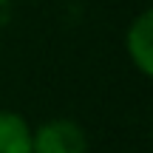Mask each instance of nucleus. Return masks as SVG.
I'll return each instance as SVG.
<instances>
[{"instance_id":"nucleus-2","label":"nucleus","mask_w":153,"mask_h":153,"mask_svg":"<svg viewBox=\"0 0 153 153\" xmlns=\"http://www.w3.org/2000/svg\"><path fill=\"white\" fill-rule=\"evenodd\" d=\"M125 48L131 54V62L145 76L153 74V11L145 9L136 20L131 23L125 34Z\"/></svg>"},{"instance_id":"nucleus-1","label":"nucleus","mask_w":153,"mask_h":153,"mask_svg":"<svg viewBox=\"0 0 153 153\" xmlns=\"http://www.w3.org/2000/svg\"><path fill=\"white\" fill-rule=\"evenodd\" d=\"M31 153H88V136L74 119H48L31 131Z\"/></svg>"},{"instance_id":"nucleus-3","label":"nucleus","mask_w":153,"mask_h":153,"mask_svg":"<svg viewBox=\"0 0 153 153\" xmlns=\"http://www.w3.org/2000/svg\"><path fill=\"white\" fill-rule=\"evenodd\" d=\"M0 153H31V128L20 114L0 111Z\"/></svg>"}]
</instances>
